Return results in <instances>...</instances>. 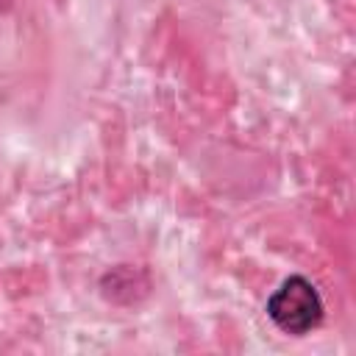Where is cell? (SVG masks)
Listing matches in <instances>:
<instances>
[{"label": "cell", "instance_id": "1", "mask_svg": "<svg viewBox=\"0 0 356 356\" xmlns=\"http://www.w3.org/2000/svg\"><path fill=\"white\" fill-rule=\"evenodd\" d=\"M267 317L292 337H303L323 320V298L317 286L303 278L292 275L286 278L270 298H267Z\"/></svg>", "mask_w": 356, "mask_h": 356}]
</instances>
